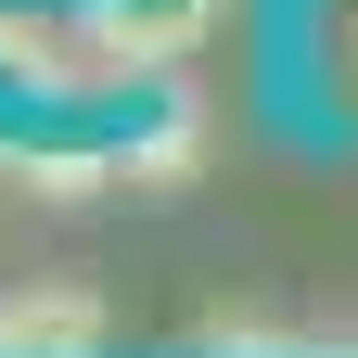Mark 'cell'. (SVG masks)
Returning a JSON list of instances; mask_svg holds the SVG:
<instances>
[{
    "label": "cell",
    "instance_id": "obj_1",
    "mask_svg": "<svg viewBox=\"0 0 358 358\" xmlns=\"http://www.w3.org/2000/svg\"><path fill=\"white\" fill-rule=\"evenodd\" d=\"M0 90H26V103H103V90H141L128 64L115 13L90 0V13H52V0H0Z\"/></svg>",
    "mask_w": 358,
    "mask_h": 358
},
{
    "label": "cell",
    "instance_id": "obj_2",
    "mask_svg": "<svg viewBox=\"0 0 358 358\" xmlns=\"http://www.w3.org/2000/svg\"><path fill=\"white\" fill-rule=\"evenodd\" d=\"M0 358H103V294H90V282L0 294Z\"/></svg>",
    "mask_w": 358,
    "mask_h": 358
},
{
    "label": "cell",
    "instance_id": "obj_3",
    "mask_svg": "<svg viewBox=\"0 0 358 358\" xmlns=\"http://www.w3.org/2000/svg\"><path fill=\"white\" fill-rule=\"evenodd\" d=\"M192 166H205V103H192V90H166V115L115 141V179H141V192H179Z\"/></svg>",
    "mask_w": 358,
    "mask_h": 358
},
{
    "label": "cell",
    "instance_id": "obj_4",
    "mask_svg": "<svg viewBox=\"0 0 358 358\" xmlns=\"http://www.w3.org/2000/svg\"><path fill=\"white\" fill-rule=\"evenodd\" d=\"M192 358H307L294 320H256V307H205L192 320Z\"/></svg>",
    "mask_w": 358,
    "mask_h": 358
},
{
    "label": "cell",
    "instance_id": "obj_5",
    "mask_svg": "<svg viewBox=\"0 0 358 358\" xmlns=\"http://www.w3.org/2000/svg\"><path fill=\"white\" fill-rule=\"evenodd\" d=\"M345 90H358V38H345Z\"/></svg>",
    "mask_w": 358,
    "mask_h": 358
},
{
    "label": "cell",
    "instance_id": "obj_6",
    "mask_svg": "<svg viewBox=\"0 0 358 358\" xmlns=\"http://www.w3.org/2000/svg\"><path fill=\"white\" fill-rule=\"evenodd\" d=\"M345 345H358V320H345Z\"/></svg>",
    "mask_w": 358,
    "mask_h": 358
}]
</instances>
